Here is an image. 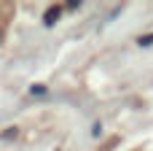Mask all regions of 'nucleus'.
Masks as SVG:
<instances>
[{"mask_svg": "<svg viewBox=\"0 0 153 151\" xmlns=\"http://www.w3.org/2000/svg\"><path fill=\"white\" fill-rule=\"evenodd\" d=\"M11 16H13V5H11V3H0V41H3V35H5V27H8V22H11Z\"/></svg>", "mask_w": 153, "mask_h": 151, "instance_id": "1", "label": "nucleus"}, {"mask_svg": "<svg viewBox=\"0 0 153 151\" xmlns=\"http://www.w3.org/2000/svg\"><path fill=\"white\" fill-rule=\"evenodd\" d=\"M59 14H62V5H51V8L46 11V19H43V22H46V27H51V24L59 19Z\"/></svg>", "mask_w": 153, "mask_h": 151, "instance_id": "2", "label": "nucleus"}]
</instances>
